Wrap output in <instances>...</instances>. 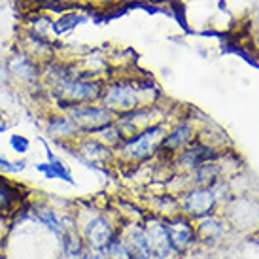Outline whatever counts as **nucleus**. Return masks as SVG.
Wrapping results in <instances>:
<instances>
[{
  "mask_svg": "<svg viewBox=\"0 0 259 259\" xmlns=\"http://www.w3.org/2000/svg\"><path fill=\"white\" fill-rule=\"evenodd\" d=\"M102 87L104 85L99 79H93L87 74L76 72L55 87H51L50 91L55 97L57 108L61 112H66L74 104H91V102L101 101Z\"/></svg>",
  "mask_w": 259,
  "mask_h": 259,
  "instance_id": "obj_1",
  "label": "nucleus"
},
{
  "mask_svg": "<svg viewBox=\"0 0 259 259\" xmlns=\"http://www.w3.org/2000/svg\"><path fill=\"white\" fill-rule=\"evenodd\" d=\"M150 91V85L137 83L131 79H115L102 87L101 102L115 115L129 114L142 106V93Z\"/></svg>",
  "mask_w": 259,
  "mask_h": 259,
  "instance_id": "obj_2",
  "label": "nucleus"
},
{
  "mask_svg": "<svg viewBox=\"0 0 259 259\" xmlns=\"http://www.w3.org/2000/svg\"><path fill=\"white\" fill-rule=\"evenodd\" d=\"M166 131L161 123H155L151 127L138 131L135 135H131L119 144V155L129 161H144L150 155H153L159 150V146L163 144Z\"/></svg>",
  "mask_w": 259,
  "mask_h": 259,
  "instance_id": "obj_3",
  "label": "nucleus"
},
{
  "mask_svg": "<svg viewBox=\"0 0 259 259\" xmlns=\"http://www.w3.org/2000/svg\"><path fill=\"white\" fill-rule=\"evenodd\" d=\"M8 68V76L14 83L23 87L42 85V63L34 59L30 53L23 50L21 46H15L4 59Z\"/></svg>",
  "mask_w": 259,
  "mask_h": 259,
  "instance_id": "obj_4",
  "label": "nucleus"
},
{
  "mask_svg": "<svg viewBox=\"0 0 259 259\" xmlns=\"http://www.w3.org/2000/svg\"><path fill=\"white\" fill-rule=\"evenodd\" d=\"M70 119L79 127L81 133H91L102 129L104 125H108L115 119V114L104 104H74L65 112Z\"/></svg>",
  "mask_w": 259,
  "mask_h": 259,
  "instance_id": "obj_5",
  "label": "nucleus"
},
{
  "mask_svg": "<svg viewBox=\"0 0 259 259\" xmlns=\"http://www.w3.org/2000/svg\"><path fill=\"white\" fill-rule=\"evenodd\" d=\"M46 133L51 140L55 142H66V140H76L81 135V131L76 123L65 114V112H57V114H51L46 119Z\"/></svg>",
  "mask_w": 259,
  "mask_h": 259,
  "instance_id": "obj_6",
  "label": "nucleus"
},
{
  "mask_svg": "<svg viewBox=\"0 0 259 259\" xmlns=\"http://www.w3.org/2000/svg\"><path fill=\"white\" fill-rule=\"evenodd\" d=\"M144 237L150 248V253L159 259H165L170 252V238H168V231L166 225L161 223L159 220H150L144 229Z\"/></svg>",
  "mask_w": 259,
  "mask_h": 259,
  "instance_id": "obj_7",
  "label": "nucleus"
},
{
  "mask_svg": "<svg viewBox=\"0 0 259 259\" xmlns=\"http://www.w3.org/2000/svg\"><path fill=\"white\" fill-rule=\"evenodd\" d=\"M216 204V193L208 187H197L184 199V210L189 216H206Z\"/></svg>",
  "mask_w": 259,
  "mask_h": 259,
  "instance_id": "obj_8",
  "label": "nucleus"
},
{
  "mask_svg": "<svg viewBox=\"0 0 259 259\" xmlns=\"http://www.w3.org/2000/svg\"><path fill=\"white\" fill-rule=\"evenodd\" d=\"M85 238L87 242L91 244V248L95 250H102L112 242L114 238V229L110 222H106L104 218H95L87 223L85 227Z\"/></svg>",
  "mask_w": 259,
  "mask_h": 259,
  "instance_id": "obj_9",
  "label": "nucleus"
},
{
  "mask_svg": "<svg viewBox=\"0 0 259 259\" xmlns=\"http://www.w3.org/2000/svg\"><path fill=\"white\" fill-rule=\"evenodd\" d=\"M78 155L87 165H102L110 159V148L97 138H85L78 142Z\"/></svg>",
  "mask_w": 259,
  "mask_h": 259,
  "instance_id": "obj_10",
  "label": "nucleus"
},
{
  "mask_svg": "<svg viewBox=\"0 0 259 259\" xmlns=\"http://www.w3.org/2000/svg\"><path fill=\"white\" fill-rule=\"evenodd\" d=\"M193 138H195L193 127H191L189 123H180L176 129H172L170 133H166L161 146H163L165 150L176 153V151H180V150H186L187 146L193 142Z\"/></svg>",
  "mask_w": 259,
  "mask_h": 259,
  "instance_id": "obj_11",
  "label": "nucleus"
},
{
  "mask_svg": "<svg viewBox=\"0 0 259 259\" xmlns=\"http://www.w3.org/2000/svg\"><path fill=\"white\" fill-rule=\"evenodd\" d=\"M85 21H87L85 14H79V12H63V14H59L53 19V23H51V32H53L55 38L66 36V34L74 32L78 27H81Z\"/></svg>",
  "mask_w": 259,
  "mask_h": 259,
  "instance_id": "obj_12",
  "label": "nucleus"
},
{
  "mask_svg": "<svg viewBox=\"0 0 259 259\" xmlns=\"http://www.w3.org/2000/svg\"><path fill=\"white\" fill-rule=\"evenodd\" d=\"M166 231H168L170 246H174L176 250H184L193 238V229L184 218H176V220L166 223Z\"/></svg>",
  "mask_w": 259,
  "mask_h": 259,
  "instance_id": "obj_13",
  "label": "nucleus"
},
{
  "mask_svg": "<svg viewBox=\"0 0 259 259\" xmlns=\"http://www.w3.org/2000/svg\"><path fill=\"white\" fill-rule=\"evenodd\" d=\"M208 159H212V150L199 144V146H193V148L182 150L180 163L186 166V168H197L199 165L206 163Z\"/></svg>",
  "mask_w": 259,
  "mask_h": 259,
  "instance_id": "obj_14",
  "label": "nucleus"
},
{
  "mask_svg": "<svg viewBox=\"0 0 259 259\" xmlns=\"http://www.w3.org/2000/svg\"><path fill=\"white\" fill-rule=\"evenodd\" d=\"M93 135H95V138H97V140H101L102 144L108 146V148H110V146H119L123 140H125V135H123L121 127H119L115 121L108 123V125H104L102 129L95 131Z\"/></svg>",
  "mask_w": 259,
  "mask_h": 259,
  "instance_id": "obj_15",
  "label": "nucleus"
},
{
  "mask_svg": "<svg viewBox=\"0 0 259 259\" xmlns=\"http://www.w3.org/2000/svg\"><path fill=\"white\" fill-rule=\"evenodd\" d=\"M127 248H129L133 259H148L151 255L150 248H148V242H146L144 231H133L127 238Z\"/></svg>",
  "mask_w": 259,
  "mask_h": 259,
  "instance_id": "obj_16",
  "label": "nucleus"
},
{
  "mask_svg": "<svg viewBox=\"0 0 259 259\" xmlns=\"http://www.w3.org/2000/svg\"><path fill=\"white\" fill-rule=\"evenodd\" d=\"M36 218L51 231V233H55V235H59V237H63V235H65V231H63V223L59 222L57 214H55L50 206H44V204L36 206Z\"/></svg>",
  "mask_w": 259,
  "mask_h": 259,
  "instance_id": "obj_17",
  "label": "nucleus"
},
{
  "mask_svg": "<svg viewBox=\"0 0 259 259\" xmlns=\"http://www.w3.org/2000/svg\"><path fill=\"white\" fill-rule=\"evenodd\" d=\"M218 178V166L216 165H210V163H202L195 168V180L197 184L201 186H210L214 184Z\"/></svg>",
  "mask_w": 259,
  "mask_h": 259,
  "instance_id": "obj_18",
  "label": "nucleus"
},
{
  "mask_svg": "<svg viewBox=\"0 0 259 259\" xmlns=\"http://www.w3.org/2000/svg\"><path fill=\"white\" fill-rule=\"evenodd\" d=\"M51 166V170H53V176H55V180H63V182H68V184H74V176L70 172V168L61 161L59 157H53L51 161H48Z\"/></svg>",
  "mask_w": 259,
  "mask_h": 259,
  "instance_id": "obj_19",
  "label": "nucleus"
},
{
  "mask_svg": "<svg viewBox=\"0 0 259 259\" xmlns=\"http://www.w3.org/2000/svg\"><path fill=\"white\" fill-rule=\"evenodd\" d=\"M8 144H10V148L17 153V155H27L30 150V138L25 137V135H19V133H14L12 137L8 138Z\"/></svg>",
  "mask_w": 259,
  "mask_h": 259,
  "instance_id": "obj_20",
  "label": "nucleus"
},
{
  "mask_svg": "<svg viewBox=\"0 0 259 259\" xmlns=\"http://www.w3.org/2000/svg\"><path fill=\"white\" fill-rule=\"evenodd\" d=\"M14 197H17L14 186L8 184V180H0V210L10 208L14 202Z\"/></svg>",
  "mask_w": 259,
  "mask_h": 259,
  "instance_id": "obj_21",
  "label": "nucleus"
},
{
  "mask_svg": "<svg viewBox=\"0 0 259 259\" xmlns=\"http://www.w3.org/2000/svg\"><path fill=\"white\" fill-rule=\"evenodd\" d=\"M108 253L112 259H133L129 248L123 244V242H119V240H114V238H112V242L108 244Z\"/></svg>",
  "mask_w": 259,
  "mask_h": 259,
  "instance_id": "obj_22",
  "label": "nucleus"
},
{
  "mask_svg": "<svg viewBox=\"0 0 259 259\" xmlns=\"http://www.w3.org/2000/svg\"><path fill=\"white\" fill-rule=\"evenodd\" d=\"M201 231L206 233L208 237H218V235H222V225L212 218H204L201 222Z\"/></svg>",
  "mask_w": 259,
  "mask_h": 259,
  "instance_id": "obj_23",
  "label": "nucleus"
},
{
  "mask_svg": "<svg viewBox=\"0 0 259 259\" xmlns=\"http://www.w3.org/2000/svg\"><path fill=\"white\" fill-rule=\"evenodd\" d=\"M0 174H15L14 161H10L4 153H0Z\"/></svg>",
  "mask_w": 259,
  "mask_h": 259,
  "instance_id": "obj_24",
  "label": "nucleus"
},
{
  "mask_svg": "<svg viewBox=\"0 0 259 259\" xmlns=\"http://www.w3.org/2000/svg\"><path fill=\"white\" fill-rule=\"evenodd\" d=\"M36 170L40 174H44V176H46V180H55V176H53V170H51V166H50V163H48V161H46V163H38Z\"/></svg>",
  "mask_w": 259,
  "mask_h": 259,
  "instance_id": "obj_25",
  "label": "nucleus"
},
{
  "mask_svg": "<svg viewBox=\"0 0 259 259\" xmlns=\"http://www.w3.org/2000/svg\"><path fill=\"white\" fill-rule=\"evenodd\" d=\"M85 259H108V257H106V253H102V250H95L93 248V250L85 255Z\"/></svg>",
  "mask_w": 259,
  "mask_h": 259,
  "instance_id": "obj_26",
  "label": "nucleus"
},
{
  "mask_svg": "<svg viewBox=\"0 0 259 259\" xmlns=\"http://www.w3.org/2000/svg\"><path fill=\"white\" fill-rule=\"evenodd\" d=\"M8 129H10V121H8L6 115L0 112V135H2V133H6Z\"/></svg>",
  "mask_w": 259,
  "mask_h": 259,
  "instance_id": "obj_27",
  "label": "nucleus"
},
{
  "mask_svg": "<svg viewBox=\"0 0 259 259\" xmlns=\"http://www.w3.org/2000/svg\"><path fill=\"white\" fill-rule=\"evenodd\" d=\"M0 153H2V150H0Z\"/></svg>",
  "mask_w": 259,
  "mask_h": 259,
  "instance_id": "obj_28",
  "label": "nucleus"
}]
</instances>
